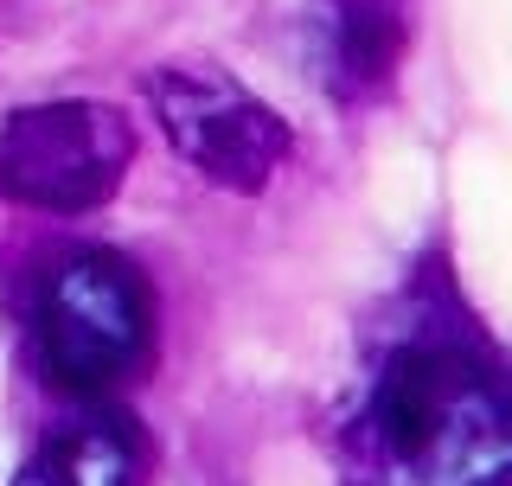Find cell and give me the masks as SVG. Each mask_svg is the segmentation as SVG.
<instances>
[{
	"label": "cell",
	"instance_id": "cell-2",
	"mask_svg": "<svg viewBox=\"0 0 512 486\" xmlns=\"http://www.w3.org/2000/svg\"><path fill=\"white\" fill-rule=\"evenodd\" d=\"M154 288L135 256L71 243L32 275V359L77 403H109L154 365Z\"/></svg>",
	"mask_w": 512,
	"mask_h": 486
},
{
	"label": "cell",
	"instance_id": "cell-3",
	"mask_svg": "<svg viewBox=\"0 0 512 486\" xmlns=\"http://www.w3.org/2000/svg\"><path fill=\"white\" fill-rule=\"evenodd\" d=\"M128 167H135V128L116 103L52 96L0 122V199L26 212H96L122 192Z\"/></svg>",
	"mask_w": 512,
	"mask_h": 486
},
{
	"label": "cell",
	"instance_id": "cell-4",
	"mask_svg": "<svg viewBox=\"0 0 512 486\" xmlns=\"http://www.w3.org/2000/svg\"><path fill=\"white\" fill-rule=\"evenodd\" d=\"M141 90L173 154L218 192H263L295 154V128L282 122V109H269L244 77L218 64H160Z\"/></svg>",
	"mask_w": 512,
	"mask_h": 486
},
{
	"label": "cell",
	"instance_id": "cell-6",
	"mask_svg": "<svg viewBox=\"0 0 512 486\" xmlns=\"http://www.w3.org/2000/svg\"><path fill=\"white\" fill-rule=\"evenodd\" d=\"M314 58L340 103H365L397 77L404 20L391 0H320L314 13Z\"/></svg>",
	"mask_w": 512,
	"mask_h": 486
},
{
	"label": "cell",
	"instance_id": "cell-1",
	"mask_svg": "<svg viewBox=\"0 0 512 486\" xmlns=\"http://www.w3.org/2000/svg\"><path fill=\"white\" fill-rule=\"evenodd\" d=\"M340 486H512V339L410 275L327 429Z\"/></svg>",
	"mask_w": 512,
	"mask_h": 486
},
{
	"label": "cell",
	"instance_id": "cell-5",
	"mask_svg": "<svg viewBox=\"0 0 512 486\" xmlns=\"http://www.w3.org/2000/svg\"><path fill=\"white\" fill-rule=\"evenodd\" d=\"M148 467H154L148 429L122 403H96L32 448L13 486H148Z\"/></svg>",
	"mask_w": 512,
	"mask_h": 486
}]
</instances>
